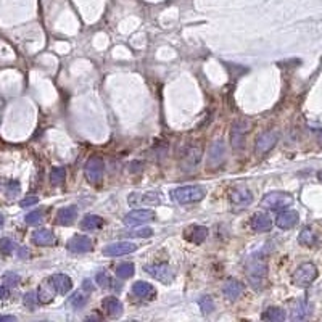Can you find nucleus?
Segmentation results:
<instances>
[{"label": "nucleus", "mask_w": 322, "mask_h": 322, "mask_svg": "<svg viewBox=\"0 0 322 322\" xmlns=\"http://www.w3.org/2000/svg\"><path fill=\"white\" fill-rule=\"evenodd\" d=\"M245 271H247L248 280L252 282V287L261 288L266 275H268V261H266V258L261 253H253L247 259Z\"/></svg>", "instance_id": "f257e3e1"}, {"label": "nucleus", "mask_w": 322, "mask_h": 322, "mask_svg": "<svg viewBox=\"0 0 322 322\" xmlns=\"http://www.w3.org/2000/svg\"><path fill=\"white\" fill-rule=\"evenodd\" d=\"M206 195L205 187L202 186H186V187H179L176 190L171 192L172 200L181 203V205H188V203H197L202 202Z\"/></svg>", "instance_id": "f03ea898"}, {"label": "nucleus", "mask_w": 322, "mask_h": 322, "mask_svg": "<svg viewBox=\"0 0 322 322\" xmlns=\"http://www.w3.org/2000/svg\"><path fill=\"white\" fill-rule=\"evenodd\" d=\"M293 205V197L287 192H269L261 198V206L271 211H282Z\"/></svg>", "instance_id": "7ed1b4c3"}, {"label": "nucleus", "mask_w": 322, "mask_h": 322, "mask_svg": "<svg viewBox=\"0 0 322 322\" xmlns=\"http://www.w3.org/2000/svg\"><path fill=\"white\" fill-rule=\"evenodd\" d=\"M318 279V268L313 263H303L295 269L292 275V284L296 287L306 288Z\"/></svg>", "instance_id": "20e7f679"}, {"label": "nucleus", "mask_w": 322, "mask_h": 322, "mask_svg": "<svg viewBox=\"0 0 322 322\" xmlns=\"http://www.w3.org/2000/svg\"><path fill=\"white\" fill-rule=\"evenodd\" d=\"M144 271L148 274L152 275L153 279L160 280V282L163 284H171L172 280H174L176 274L174 271H172L169 266L165 264V263H156V264H147Z\"/></svg>", "instance_id": "39448f33"}, {"label": "nucleus", "mask_w": 322, "mask_h": 322, "mask_svg": "<svg viewBox=\"0 0 322 322\" xmlns=\"http://www.w3.org/2000/svg\"><path fill=\"white\" fill-rule=\"evenodd\" d=\"M105 165L100 156H90L85 163V177L90 184H99L103 179Z\"/></svg>", "instance_id": "423d86ee"}, {"label": "nucleus", "mask_w": 322, "mask_h": 322, "mask_svg": "<svg viewBox=\"0 0 322 322\" xmlns=\"http://www.w3.org/2000/svg\"><path fill=\"white\" fill-rule=\"evenodd\" d=\"M202 155H203V152H202V148H200V147H197V145L188 147L187 150L182 153V158H181V168H182V169L186 171V172L193 171L198 165H200Z\"/></svg>", "instance_id": "0eeeda50"}, {"label": "nucleus", "mask_w": 322, "mask_h": 322, "mask_svg": "<svg viewBox=\"0 0 322 322\" xmlns=\"http://www.w3.org/2000/svg\"><path fill=\"white\" fill-rule=\"evenodd\" d=\"M122 221H124L126 226L137 227L145 222L155 221V211H152V209H134V211L127 213Z\"/></svg>", "instance_id": "6e6552de"}, {"label": "nucleus", "mask_w": 322, "mask_h": 322, "mask_svg": "<svg viewBox=\"0 0 322 322\" xmlns=\"http://www.w3.org/2000/svg\"><path fill=\"white\" fill-rule=\"evenodd\" d=\"M248 126L243 121H235L231 129V145L235 152L245 148V137H247Z\"/></svg>", "instance_id": "1a4fd4ad"}, {"label": "nucleus", "mask_w": 322, "mask_h": 322, "mask_svg": "<svg viewBox=\"0 0 322 322\" xmlns=\"http://www.w3.org/2000/svg\"><path fill=\"white\" fill-rule=\"evenodd\" d=\"M224 161H226V144H224V140L213 142L208 152V166L219 168Z\"/></svg>", "instance_id": "9d476101"}, {"label": "nucleus", "mask_w": 322, "mask_h": 322, "mask_svg": "<svg viewBox=\"0 0 322 322\" xmlns=\"http://www.w3.org/2000/svg\"><path fill=\"white\" fill-rule=\"evenodd\" d=\"M277 140H279V132L277 131H266L256 139L254 150H256L258 155H264V153H268L271 148L275 147Z\"/></svg>", "instance_id": "9b49d317"}, {"label": "nucleus", "mask_w": 322, "mask_h": 322, "mask_svg": "<svg viewBox=\"0 0 322 322\" xmlns=\"http://www.w3.org/2000/svg\"><path fill=\"white\" fill-rule=\"evenodd\" d=\"M231 203L237 208H247L253 203V193L247 187H237L231 192Z\"/></svg>", "instance_id": "f8f14e48"}, {"label": "nucleus", "mask_w": 322, "mask_h": 322, "mask_svg": "<svg viewBox=\"0 0 322 322\" xmlns=\"http://www.w3.org/2000/svg\"><path fill=\"white\" fill-rule=\"evenodd\" d=\"M300 221V216L298 213L293 211V209H282L277 218H275V226L279 229H282V231H288V229L295 227L296 224Z\"/></svg>", "instance_id": "ddd939ff"}, {"label": "nucleus", "mask_w": 322, "mask_h": 322, "mask_svg": "<svg viewBox=\"0 0 322 322\" xmlns=\"http://www.w3.org/2000/svg\"><path fill=\"white\" fill-rule=\"evenodd\" d=\"M136 250H137V245H134L132 242H118V243L106 245L103 248V254L105 256H122V254L134 253Z\"/></svg>", "instance_id": "4468645a"}, {"label": "nucleus", "mask_w": 322, "mask_h": 322, "mask_svg": "<svg viewBox=\"0 0 322 322\" xmlns=\"http://www.w3.org/2000/svg\"><path fill=\"white\" fill-rule=\"evenodd\" d=\"M94 245H92V240L85 235H73L68 240V250L73 253H89L92 252Z\"/></svg>", "instance_id": "2eb2a0df"}, {"label": "nucleus", "mask_w": 322, "mask_h": 322, "mask_svg": "<svg viewBox=\"0 0 322 322\" xmlns=\"http://www.w3.org/2000/svg\"><path fill=\"white\" fill-rule=\"evenodd\" d=\"M161 198L158 193H131L129 195V205L131 206H150L158 205Z\"/></svg>", "instance_id": "dca6fc26"}, {"label": "nucleus", "mask_w": 322, "mask_h": 322, "mask_svg": "<svg viewBox=\"0 0 322 322\" xmlns=\"http://www.w3.org/2000/svg\"><path fill=\"white\" fill-rule=\"evenodd\" d=\"M243 292H245L243 284L235 279H227L222 285V295L226 296V300H229V301L238 300L240 296L243 295Z\"/></svg>", "instance_id": "f3484780"}, {"label": "nucleus", "mask_w": 322, "mask_h": 322, "mask_svg": "<svg viewBox=\"0 0 322 322\" xmlns=\"http://www.w3.org/2000/svg\"><path fill=\"white\" fill-rule=\"evenodd\" d=\"M102 308L105 309V313L108 314L111 319H118L122 314V303L116 296H106V298H103Z\"/></svg>", "instance_id": "a211bd4d"}, {"label": "nucleus", "mask_w": 322, "mask_h": 322, "mask_svg": "<svg viewBox=\"0 0 322 322\" xmlns=\"http://www.w3.org/2000/svg\"><path fill=\"white\" fill-rule=\"evenodd\" d=\"M252 229L254 232H269L272 229V219L268 213H256L252 218Z\"/></svg>", "instance_id": "6ab92c4d"}, {"label": "nucleus", "mask_w": 322, "mask_h": 322, "mask_svg": "<svg viewBox=\"0 0 322 322\" xmlns=\"http://www.w3.org/2000/svg\"><path fill=\"white\" fill-rule=\"evenodd\" d=\"M76 218H78V208L76 206H65L58 209L57 216H55V222L58 224V226H71Z\"/></svg>", "instance_id": "aec40b11"}, {"label": "nucleus", "mask_w": 322, "mask_h": 322, "mask_svg": "<svg viewBox=\"0 0 322 322\" xmlns=\"http://www.w3.org/2000/svg\"><path fill=\"white\" fill-rule=\"evenodd\" d=\"M49 280L53 285L55 292L60 295H66L73 287V282H71V279L66 274H53Z\"/></svg>", "instance_id": "412c9836"}, {"label": "nucleus", "mask_w": 322, "mask_h": 322, "mask_svg": "<svg viewBox=\"0 0 322 322\" xmlns=\"http://www.w3.org/2000/svg\"><path fill=\"white\" fill-rule=\"evenodd\" d=\"M208 237V229L205 226H190L186 229V238L188 242L195 243V245H200L202 242H205Z\"/></svg>", "instance_id": "4be33fe9"}, {"label": "nucleus", "mask_w": 322, "mask_h": 322, "mask_svg": "<svg viewBox=\"0 0 322 322\" xmlns=\"http://www.w3.org/2000/svg\"><path fill=\"white\" fill-rule=\"evenodd\" d=\"M57 242V238H55V235L52 231H49V229H39V231H35L33 234V243L39 245V247H52Z\"/></svg>", "instance_id": "5701e85b"}, {"label": "nucleus", "mask_w": 322, "mask_h": 322, "mask_svg": "<svg viewBox=\"0 0 322 322\" xmlns=\"http://www.w3.org/2000/svg\"><path fill=\"white\" fill-rule=\"evenodd\" d=\"M132 293H134L136 296H139V298H155L156 290L148 282L139 280V282H136L134 285H132Z\"/></svg>", "instance_id": "b1692460"}, {"label": "nucleus", "mask_w": 322, "mask_h": 322, "mask_svg": "<svg viewBox=\"0 0 322 322\" xmlns=\"http://www.w3.org/2000/svg\"><path fill=\"white\" fill-rule=\"evenodd\" d=\"M309 314H311V305L306 300H300L293 305L290 318H292L293 321H303L308 318Z\"/></svg>", "instance_id": "393cba45"}, {"label": "nucleus", "mask_w": 322, "mask_h": 322, "mask_svg": "<svg viewBox=\"0 0 322 322\" xmlns=\"http://www.w3.org/2000/svg\"><path fill=\"white\" fill-rule=\"evenodd\" d=\"M55 293H57V292H55L53 285L50 284V280H45V282L39 287V292H37L39 301H40V303H50V301L53 300Z\"/></svg>", "instance_id": "a878e982"}, {"label": "nucleus", "mask_w": 322, "mask_h": 322, "mask_svg": "<svg viewBox=\"0 0 322 322\" xmlns=\"http://www.w3.org/2000/svg\"><path fill=\"white\" fill-rule=\"evenodd\" d=\"M287 318V314H285V311L282 308H275V306H271L264 311L261 314V319L264 321H272V322H282Z\"/></svg>", "instance_id": "bb28decb"}, {"label": "nucleus", "mask_w": 322, "mask_h": 322, "mask_svg": "<svg viewBox=\"0 0 322 322\" xmlns=\"http://www.w3.org/2000/svg\"><path fill=\"white\" fill-rule=\"evenodd\" d=\"M102 226H103V219L97 216V214H87V216H84L83 222H81V229H84V231H95V229H100Z\"/></svg>", "instance_id": "cd10ccee"}, {"label": "nucleus", "mask_w": 322, "mask_h": 322, "mask_svg": "<svg viewBox=\"0 0 322 322\" xmlns=\"http://www.w3.org/2000/svg\"><path fill=\"white\" fill-rule=\"evenodd\" d=\"M298 242L303 245V247H314V245L318 243V235H316L313 229L305 227L298 235Z\"/></svg>", "instance_id": "c85d7f7f"}, {"label": "nucleus", "mask_w": 322, "mask_h": 322, "mask_svg": "<svg viewBox=\"0 0 322 322\" xmlns=\"http://www.w3.org/2000/svg\"><path fill=\"white\" fill-rule=\"evenodd\" d=\"M85 305H87V293H84L83 290L74 292L68 300V306H71L73 309H81V308H84Z\"/></svg>", "instance_id": "c756f323"}, {"label": "nucleus", "mask_w": 322, "mask_h": 322, "mask_svg": "<svg viewBox=\"0 0 322 322\" xmlns=\"http://www.w3.org/2000/svg\"><path fill=\"white\" fill-rule=\"evenodd\" d=\"M97 284L100 285V287H103V288H116V290H119L121 287L119 285H116L118 282L115 279H111L108 274L105 272V271H102V272H99L97 274Z\"/></svg>", "instance_id": "7c9ffc66"}, {"label": "nucleus", "mask_w": 322, "mask_h": 322, "mask_svg": "<svg viewBox=\"0 0 322 322\" xmlns=\"http://www.w3.org/2000/svg\"><path fill=\"white\" fill-rule=\"evenodd\" d=\"M136 272V268L132 263H121L116 266V275L119 279H129Z\"/></svg>", "instance_id": "2f4dec72"}, {"label": "nucleus", "mask_w": 322, "mask_h": 322, "mask_svg": "<svg viewBox=\"0 0 322 322\" xmlns=\"http://www.w3.org/2000/svg\"><path fill=\"white\" fill-rule=\"evenodd\" d=\"M66 179V169L65 168H53L52 172H50V181H52L53 186H61Z\"/></svg>", "instance_id": "473e14b6"}, {"label": "nucleus", "mask_w": 322, "mask_h": 322, "mask_svg": "<svg viewBox=\"0 0 322 322\" xmlns=\"http://www.w3.org/2000/svg\"><path fill=\"white\" fill-rule=\"evenodd\" d=\"M24 221H26V224H29V226H37V224L44 221V211L42 209H34V211L26 214Z\"/></svg>", "instance_id": "72a5a7b5"}, {"label": "nucleus", "mask_w": 322, "mask_h": 322, "mask_svg": "<svg viewBox=\"0 0 322 322\" xmlns=\"http://www.w3.org/2000/svg\"><path fill=\"white\" fill-rule=\"evenodd\" d=\"M23 303H24L26 308H29L31 311H34L35 308H37V305L40 303L39 296H37V292H28L26 295H24Z\"/></svg>", "instance_id": "f704fd0d"}, {"label": "nucleus", "mask_w": 322, "mask_h": 322, "mask_svg": "<svg viewBox=\"0 0 322 322\" xmlns=\"http://www.w3.org/2000/svg\"><path fill=\"white\" fill-rule=\"evenodd\" d=\"M15 248H17V243H15L12 238H8V237L0 238V252L3 254H12L15 252Z\"/></svg>", "instance_id": "c9c22d12"}, {"label": "nucleus", "mask_w": 322, "mask_h": 322, "mask_svg": "<svg viewBox=\"0 0 322 322\" xmlns=\"http://www.w3.org/2000/svg\"><path fill=\"white\" fill-rule=\"evenodd\" d=\"M2 280H3V284L7 285V287H17V285L19 284V280H21V277H19V274L8 271V272L3 274Z\"/></svg>", "instance_id": "e433bc0d"}, {"label": "nucleus", "mask_w": 322, "mask_h": 322, "mask_svg": "<svg viewBox=\"0 0 322 322\" xmlns=\"http://www.w3.org/2000/svg\"><path fill=\"white\" fill-rule=\"evenodd\" d=\"M198 305H200V309L203 314H209L214 311V303H213L211 296H202L200 301H198Z\"/></svg>", "instance_id": "4c0bfd02"}, {"label": "nucleus", "mask_w": 322, "mask_h": 322, "mask_svg": "<svg viewBox=\"0 0 322 322\" xmlns=\"http://www.w3.org/2000/svg\"><path fill=\"white\" fill-rule=\"evenodd\" d=\"M5 188H7V197L13 198L15 195H18L19 190H21V186H19L18 181H10Z\"/></svg>", "instance_id": "58836bf2"}, {"label": "nucleus", "mask_w": 322, "mask_h": 322, "mask_svg": "<svg viewBox=\"0 0 322 322\" xmlns=\"http://www.w3.org/2000/svg\"><path fill=\"white\" fill-rule=\"evenodd\" d=\"M127 235H131V237H152L153 231L148 227H144V229H137V231L127 232Z\"/></svg>", "instance_id": "ea45409f"}, {"label": "nucleus", "mask_w": 322, "mask_h": 322, "mask_svg": "<svg viewBox=\"0 0 322 322\" xmlns=\"http://www.w3.org/2000/svg\"><path fill=\"white\" fill-rule=\"evenodd\" d=\"M37 203H39V198H37V197H26V198H23V200L19 202V206H21V208H28V206L37 205Z\"/></svg>", "instance_id": "a19ab883"}, {"label": "nucleus", "mask_w": 322, "mask_h": 322, "mask_svg": "<svg viewBox=\"0 0 322 322\" xmlns=\"http://www.w3.org/2000/svg\"><path fill=\"white\" fill-rule=\"evenodd\" d=\"M28 256H29V250L26 247H21V248L18 250V258L24 259V258H28Z\"/></svg>", "instance_id": "79ce46f5"}, {"label": "nucleus", "mask_w": 322, "mask_h": 322, "mask_svg": "<svg viewBox=\"0 0 322 322\" xmlns=\"http://www.w3.org/2000/svg\"><path fill=\"white\" fill-rule=\"evenodd\" d=\"M8 288L5 287V285H0V300H5V298H8Z\"/></svg>", "instance_id": "37998d69"}, {"label": "nucleus", "mask_w": 322, "mask_h": 322, "mask_svg": "<svg viewBox=\"0 0 322 322\" xmlns=\"http://www.w3.org/2000/svg\"><path fill=\"white\" fill-rule=\"evenodd\" d=\"M83 284H84V285H83V288H84V290H87V292H92V290H94V287H92V282H90L89 279H85Z\"/></svg>", "instance_id": "c03bdc74"}, {"label": "nucleus", "mask_w": 322, "mask_h": 322, "mask_svg": "<svg viewBox=\"0 0 322 322\" xmlns=\"http://www.w3.org/2000/svg\"><path fill=\"white\" fill-rule=\"evenodd\" d=\"M2 321H7V322L12 321L13 322V321H17V318H15V316H0V322Z\"/></svg>", "instance_id": "a18cd8bd"}, {"label": "nucleus", "mask_w": 322, "mask_h": 322, "mask_svg": "<svg viewBox=\"0 0 322 322\" xmlns=\"http://www.w3.org/2000/svg\"><path fill=\"white\" fill-rule=\"evenodd\" d=\"M318 179H319V181L322 182V171H319V172H318Z\"/></svg>", "instance_id": "49530a36"}, {"label": "nucleus", "mask_w": 322, "mask_h": 322, "mask_svg": "<svg viewBox=\"0 0 322 322\" xmlns=\"http://www.w3.org/2000/svg\"><path fill=\"white\" fill-rule=\"evenodd\" d=\"M2 224H3V218L0 216V226H2Z\"/></svg>", "instance_id": "de8ad7c7"}]
</instances>
